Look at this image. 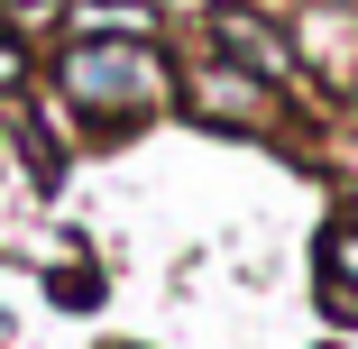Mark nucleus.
<instances>
[{
	"mask_svg": "<svg viewBox=\"0 0 358 349\" xmlns=\"http://www.w3.org/2000/svg\"><path fill=\"white\" fill-rule=\"evenodd\" d=\"M55 83L83 120H148L166 101V55L148 37H74L55 55Z\"/></svg>",
	"mask_w": 358,
	"mask_h": 349,
	"instance_id": "f257e3e1",
	"label": "nucleus"
},
{
	"mask_svg": "<svg viewBox=\"0 0 358 349\" xmlns=\"http://www.w3.org/2000/svg\"><path fill=\"white\" fill-rule=\"evenodd\" d=\"M202 28H211V46H221L230 64H248V74H266V83H285V74H294V46H285L257 10H239V0H221Z\"/></svg>",
	"mask_w": 358,
	"mask_h": 349,
	"instance_id": "f03ea898",
	"label": "nucleus"
},
{
	"mask_svg": "<svg viewBox=\"0 0 358 349\" xmlns=\"http://www.w3.org/2000/svg\"><path fill=\"white\" fill-rule=\"evenodd\" d=\"M193 111L221 120V129H266L275 120L266 74H248V64H202V74H193Z\"/></svg>",
	"mask_w": 358,
	"mask_h": 349,
	"instance_id": "7ed1b4c3",
	"label": "nucleus"
},
{
	"mask_svg": "<svg viewBox=\"0 0 358 349\" xmlns=\"http://www.w3.org/2000/svg\"><path fill=\"white\" fill-rule=\"evenodd\" d=\"M322 276H331V313H358V230H322Z\"/></svg>",
	"mask_w": 358,
	"mask_h": 349,
	"instance_id": "20e7f679",
	"label": "nucleus"
},
{
	"mask_svg": "<svg viewBox=\"0 0 358 349\" xmlns=\"http://www.w3.org/2000/svg\"><path fill=\"white\" fill-rule=\"evenodd\" d=\"M0 340H10V313H0Z\"/></svg>",
	"mask_w": 358,
	"mask_h": 349,
	"instance_id": "39448f33",
	"label": "nucleus"
}]
</instances>
